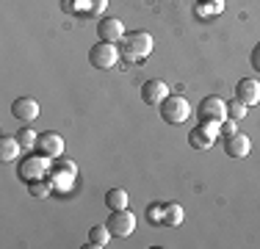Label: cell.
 <instances>
[{
	"label": "cell",
	"mask_w": 260,
	"mask_h": 249,
	"mask_svg": "<svg viewBox=\"0 0 260 249\" xmlns=\"http://www.w3.org/2000/svg\"><path fill=\"white\" fill-rule=\"evenodd\" d=\"M152 47H155V39L147 30H130V34H125V39H122V58L130 61V64L144 61L152 53Z\"/></svg>",
	"instance_id": "6da1fadb"
},
{
	"label": "cell",
	"mask_w": 260,
	"mask_h": 249,
	"mask_svg": "<svg viewBox=\"0 0 260 249\" xmlns=\"http://www.w3.org/2000/svg\"><path fill=\"white\" fill-rule=\"evenodd\" d=\"M50 161L47 155H22L20 164H17V177L22 180V183H34V180H42L50 169Z\"/></svg>",
	"instance_id": "7a4b0ae2"
},
{
	"label": "cell",
	"mask_w": 260,
	"mask_h": 249,
	"mask_svg": "<svg viewBox=\"0 0 260 249\" xmlns=\"http://www.w3.org/2000/svg\"><path fill=\"white\" fill-rule=\"evenodd\" d=\"M158 108H160L164 122H169V124H183L191 116V103L183 95H169L164 103L158 105Z\"/></svg>",
	"instance_id": "3957f363"
},
{
	"label": "cell",
	"mask_w": 260,
	"mask_h": 249,
	"mask_svg": "<svg viewBox=\"0 0 260 249\" xmlns=\"http://www.w3.org/2000/svg\"><path fill=\"white\" fill-rule=\"evenodd\" d=\"M122 50L114 45V42H103L100 45H94L89 50V64L94 67V70H111V67H116V61H119Z\"/></svg>",
	"instance_id": "277c9868"
},
{
	"label": "cell",
	"mask_w": 260,
	"mask_h": 249,
	"mask_svg": "<svg viewBox=\"0 0 260 249\" xmlns=\"http://www.w3.org/2000/svg\"><path fill=\"white\" fill-rule=\"evenodd\" d=\"M197 114H200V122H224L227 119V103L219 95H208L197 105Z\"/></svg>",
	"instance_id": "5b68a950"
},
{
	"label": "cell",
	"mask_w": 260,
	"mask_h": 249,
	"mask_svg": "<svg viewBox=\"0 0 260 249\" xmlns=\"http://www.w3.org/2000/svg\"><path fill=\"white\" fill-rule=\"evenodd\" d=\"M105 224H108L111 235H116V238H127V235L136 230V216H133V210H127V208L111 210V216H108Z\"/></svg>",
	"instance_id": "8992f818"
},
{
	"label": "cell",
	"mask_w": 260,
	"mask_h": 249,
	"mask_svg": "<svg viewBox=\"0 0 260 249\" xmlns=\"http://www.w3.org/2000/svg\"><path fill=\"white\" fill-rule=\"evenodd\" d=\"M219 124H221V122H200L194 130H191L188 144H191V147H197V149H208V147H213L216 136H221V133H219Z\"/></svg>",
	"instance_id": "52a82bcc"
},
{
	"label": "cell",
	"mask_w": 260,
	"mask_h": 249,
	"mask_svg": "<svg viewBox=\"0 0 260 249\" xmlns=\"http://www.w3.org/2000/svg\"><path fill=\"white\" fill-rule=\"evenodd\" d=\"M36 149H39L42 155H47V158H61V155H64V139H61V133H55V130L39 133Z\"/></svg>",
	"instance_id": "ba28073f"
},
{
	"label": "cell",
	"mask_w": 260,
	"mask_h": 249,
	"mask_svg": "<svg viewBox=\"0 0 260 249\" xmlns=\"http://www.w3.org/2000/svg\"><path fill=\"white\" fill-rule=\"evenodd\" d=\"M97 36L103 42H122L125 39V25H122V20H116V17H103L97 22Z\"/></svg>",
	"instance_id": "9c48e42d"
},
{
	"label": "cell",
	"mask_w": 260,
	"mask_h": 249,
	"mask_svg": "<svg viewBox=\"0 0 260 249\" xmlns=\"http://www.w3.org/2000/svg\"><path fill=\"white\" fill-rule=\"evenodd\" d=\"M166 97H169V86H166L164 80H158V78L147 80V83L141 86V100H144L147 105H160Z\"/></svg>",
	"instance_id": "30bf717a"
},
{
	"label": "cell",
	"mask_w": 260,
	"mask_h": 249,
	"mask_svg": "<svg viewBox=\"0 0 260 249\" xmlns=\"http://www.w3.org/2000/svg\"><path fill=\"white\" fill-rule=\"evenodd\" d=\"M11 114L17 116L20 122H34L39 116V103L34 97H17L11 103Z\"/></svg>",
	"instance_id": "8fae6325"
},
{
	"label": "cell",
	"mask_w": 260,
	"mask_h": 249,
	"mask_svg": "<svg viewBox=\"0 0 260 249\" xmlns=\"http://www.w3.org/2000/svg\"><path fill=\"white\" fill-rule=\"evenodd\" d=\"M249 149H252V141H249V136H244V133H233L224 139V152L230 155V158H246Z\"/></svg>",
	"instance_id": "7c38bea8"
},
{
	"label": "cell",
	"mask_w": 260,
	"mask_h": 249,
	"mask_svg": "<svg viewBox=\"0 0 260 249\" xmlns=\"http://www.w3.org/2000/svg\"><path fill=\"white\" fill-rule=\"evenodd\" d=\"M235 97H238L241 103H246V105L260 103V83H257V80H252V78L238 80V86H235Z\"/></svg>",
	"instance_id": "4fadbf2b"
},
{
	"label": "cell",
	"mask_w": 260,
	"mask_h": 249,
	"mask_svg": "<svg viewBox=\"0 0 260 249\" xmlns=\"http://www.w3.org/2000/svg\"><path fill=\"white\" fill-rule=\"evenodd\" d=\"M22 152V144L17 141V136H3L0 139V161H17V155Z\"/></svg>",
	"instance_id": "5bb4252c"
},
{
	"label": "cell",
	"mask_w": 260,
	"mask_h": 249,
	"mask_svg": "<svg viewBox=\"0 0 260 249\" xmlns=\"http://www.w3.org/2000/svg\"><path fill=\"white\" fill-rule=\"evenodd\" d=\"M111 241V230H108V224H97V227H91L89 230V246L91 249H100L105 246Z\"/></svg>",
	"instance_id": "9a60e30c"
},
{
	"label": "cell",
	"mask_w": 260,
	"mask_h": 249,
	"mask_svg": "<svg viewBox=\"0 0 260 249\" xmlns=\"http://www.w3.org/2000/svg\"><path fill=\"white\" fill-rule=\"evenodd\" d=\"M127 202H130V197H127V191H125V189H111L108 194H105V205H108L111 210H122V208H127Z\"/></svg>",
	"instance_id": "2e32d148"
},
{
	"label": "cell",
	"mask_w": 260,
	"mask_h": 249,
	"mask_svg": "<svg viewBox=\"0 0 260 249\" xmlns=\"http://www.w3.org/2000/svg\"><path fill=\"white\" fill-rule=\"evenodd\" d=\"M164 224H169V227H177V224H183V208H180V205H175V202H166Z\"/></svg>",
	"instance_id": "e0dca14e"
},
{
	"label": "cell",
	"mask_w": 260,
	"mask_h": 249,
	"mask_svg": "<svg viewBox=\"0 0 260 249\" xmlns=\"http://www.w3.org/2000/svg\"><path fill=\"white\" fill-rule=\"evenodd\" d=\"M50 191H53V185L45 183V180H34V183H28V194L34 199H47Z\"/></svg>",
	"instance_id": "ac0fdd59"
},
{
	"label": "cell",
	"mask_w": 260,
	"mask_h": 249,
	"mask_svg": "<svg viewBox=\"0 0 260 249\" xmlns=\"http://www.w3.org/2000/svg\"><path fill=\"white\" fill-rule=\"evenodd\" d=\"M17 141L22 144V149H34L36 141H39V133L30 128H22V130H17Z\"/></svg>",
	"instance_id": "d6986e66"
},
{
	"label": "cell",
	"mask_w": 260,
	"mask_h": 249,
	"mask_svg": "<svg viewBox=\"0 0 260 249\" xmlns=\"http://www.w3.org/2000/svg\"><path fill=\"white\" fill-rule=\"evenodd\" d=\"M246 108H249V105L241 103V100L235 97V100H230V103H227V116L238 122V119H244V116H246Z\"/></svg>",
	"instance_id": "ffe728a7"
},
{
	"label": "cell",
	"mask_w": 260,
	"mask_h": 249,
	"mask_svg": "<svg viewBox=\"0 0 260 249\" xmlns=\"http://www.w3.org/2000/svg\"><path fill=\"white\" fill-rule=\"evenodd\" d=\"M164 213H166V202H152L147 208V219L152 224H164Z\"/></svg>",
	"instance_id": "44dd1931"
},
{
	"label": "cell",
	"mask_w": 260,
	"mask_h": 249,
	"mask_svg": "<svg viewBox=\"0 0 260 249\" xmlns=\"http://www.w3.org/2000/svg\"><path fill=\"white\" fill-rule=\"evenodd\" d=\"M53 169H61V172H70V174H78L75 164L72 161H64V158H53Z\"/></svg>",
	"instance_id": "7402d4cb"
},
{
	"label": "cell",
	"mask_w": 260,
	"mask_h": 249,
	"mask_svg": "<svg viewBox=\"0 0 260 249\" xmlns=\"http://www.w3.org/2000/svg\"><path fill=\"white\" fill-rule=\"evenodd\" d=\"M235 130H238V122H235V119H230V116H227V119L219 124V133L224 136V139H227V136H233Z\"/></svg>",
	"instance_id": "603a6c76"
},
{
	"label": "cell",
	"mask_w": 260,
	"mask_h": 249,
	"mask_svg": "<svg viewBox=\"0 0 260 249\" xmlns=\"http://www.w3.org/2000/svg\"><path fill=\"white\" fill-rule=\"evenodd\" d=\"M252 67H255V70L260 72V42L255 45V50H252Z\"/></svg>",
	"instance_id": "cb8c5ba5"
},
{
	"label": "cell",
	"mask_w": 260,
	"mask_h": 249,
	"mask_svg": "<svg viewBox=\"0 0 260 249\" xmlns=\"http://www.w3.org/2000/svg\"><path fill=\"white\" fill-rule=\"evenodd\" d=\"M105 3H108V0H91V14H97V11H100Z\"/></svg>",
	"instance_id": "d4e9b609"
}]
</instances>
